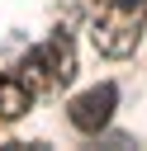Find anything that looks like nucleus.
<instances>
[{
	"label": "nucleus",
	"mask_w": 147,
	"mask_h": 151,
	"mask_svg": "<svg viewBox=\"0 0 147 151\" xmlns=\"http://www.w3.org/2000/svg\"><path fill=\"white\" fill-rule=\"evenodd\" d=\"M147 28V0H95L90 5V42L100 57H133Z\"/></svg>",
	"instance_id": "obj_1"
},
{
	"label": "nucleus",
	"mask_w": 147,
	"mask_h": 151,
	"mask_svg": "<svg viewBox=\"0 0 147 151\" xmlns=\"http://www.w3.org/2000/svg\"><path fill=\"white\" fill-rule=\"evenodd\" d=\"M114 104H119V85H90L85 94H76L71 104H66V118H71V127L76 132H90V137H100L104 132V123L114 118Z\"/></svg>",
	"instance_id": "obj_3"
},
{
	"label": "nucleus",
	"mask_w": 147,
	"mask_h": 151,
	"mask_svg": "<svg viewBox=\"0 0 147 151\" xmlns=\"http://www.w3.org/2000/svg\"><path fill=\"white\" fill-rule=\"evenodd\" d=\"M19 71H24V80H28L38 94L66 90V85L76 80V47H71V38H66V33H52L47 42H38V47L19 61Z\"/></svg>",
	"instance_id": "obj_2"
},
{
	"label": "nucleus",
	"mask_w": 147,
	"mask_h": 151,
	"mask_svg": "<svg viewBox=\"0 0 147 151\" xmlns=\"http://www.w3.org/2000/svg\"><path fill=\"white\" fill-rule=\"evenodd\" d=\"M33 85L24 80V76H0V118L9 123V118H24L28 109H33Z\"/></svg>",
	"instance_id": "obj_4"
}]
</instances>
